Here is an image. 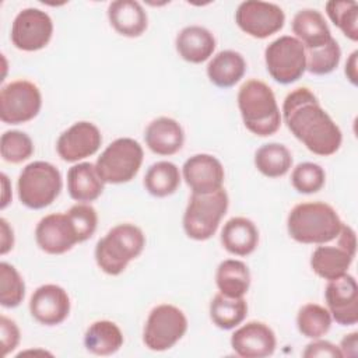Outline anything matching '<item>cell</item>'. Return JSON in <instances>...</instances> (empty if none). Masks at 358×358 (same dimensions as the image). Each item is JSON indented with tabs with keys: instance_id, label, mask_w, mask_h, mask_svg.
Segmentation results:
<instances>
[{
	"instance_id": "obj_1",
	"label": "cell",
	"mask_w": 358,
	"mask_h": 358,
	"mask_svg": "<svg viewBox=\"0 0 358 358\" xmlns=\"http://www.w3.org/2000/svg\"><path fill=\"white\" fill-rule=\"evenodd\" d=\"M281 117L310 152L329 157L338 151L343 141L341 130L309 88L299 87L285 96Z\"/></svg>"
},
{
	"instance_id": "obj_2",
	"label": "cell",
	"mask_w": 358,
	"mask_h": 358,
	"mask_svg": "<svg viewBox=\"0 0 358 358\" xmlns=\"http://www.w3.org/2000/svg\"><path fill=\"white\" fill-rule=\"evenodd\" d=\"M343 224L336 210L322 201L299 203L287 218L288 234L299 243H329L337 238Z\"/></svg>"
},
{
	"instance_id": "obj_3",
	"label": "cell",
	"mask_w": 358,
	"mask_h": 358,
	"mask_svg": "<svg viewBox=\"0 0 358 358\" xmlns=\"http://www.w3.org/2000/svg\"><path fill=\"white\" fill-rule=\"evenodd\" d=\"M238 108L245 127L256 136H271L281 126L275 95L264 81H245L238 91Z\"/></svg>"
},
{
	"instance_id": "obj_4",
	"label": "cell",
	"mask_w": 358,
	"mask_h": 358,
	"mask_svg": "<svg viewBox=\"0 0 358 358\" xmlns=\"http://www.w3.org/2000/svg\"><path fill=\"white\" fill-rule=\"evenodd\" d=\"M144 246L145 236L137 225L119 224L96 242L95 262L108 275H119L131 260L141 255Z\"/></svg>"
},
{
	"instance_id": "obj_5",
	"label": "cell",
	"mask_w": 358,
	"mask_h": 358,
	"mask_svg": "<svg viewBox=\"0 0 358 358\" xmlns=\"http://www.w3.org/2000/svg\"><path fill=\"white\" fill-rule=\"evenodd\" d=\"M20 201L32 210L50 206L62 190L59 169L46 161H34L20 173L17 182Z\"/></svg>"
},
{
	"instance_id": "obj_6",
	"label": "cell",
	"mask_w": 358,
	"mask_h": 358,
	"mask_svg": "<svg viewBox=\"0 0 358 358\" xmlns=\"http://www.w3.org/2000/svg\"><path fill=\"white\" fill-rule=\"evenodd\" d=\"M228 194L221 187L217 192L192 193L183 214V229L190 239L207 241L218 229L228 210Z\"/></svg>"
},
{
	"instance_id": "obj_7",
	"label": "cell",
	"mask_w": 358,
	"mask_h": 358,
	"mask_svg": "<svg viewBox=\"0 0 358 358\" xmlns=\"http://www.w3.org/2000/svg\"><path fill=\"white\" fill-rule=\"evenodd\" d=\"M144 158L143 147L130 137L112 141L98 157L95 169L103 183H127L140 171Z\"/></svg>"
},
{
	"instance_id": "obj_8",
	"label": "cell",
	"mask_w": 358,
	"mask_h": 358,
	"mask_svg": "<svg viewBox=\"0 0 358 358\" xmlns=\"http://www.w3.org/2000/svg\"><path fill=\"white\" fill-rule=\"evenodd\" d=\"M187 319L175 305L161 303L151 309L143 330V343L151 351L172 348L186 333Z\"/></svg>"
},
{
	"instance_id": "obj_9",
	"label": "cell",
	"mask_w": 358,
	"mask_h": 358,
	"mask_svg": "<svg viewBox=\"0 0 358 358\" xmlns=\"http://www.w3.org/2000/svg\"><path fill=\"white\" fill-rule=\"evenodd\" d=\"M264 62L271 78L284 85L298 81L306 71L305 48L289 35L280 36L267 45Z\"/></svg>"
},
{
	"instance_id": "obj_10",
	"label": "cell",
	"mask_w": 358,
	"mask_h": 358,
	"mask_svg": "<svg viewBox=\"0 0 358 358\" xmlns=\"http://www.w3.org/2000/svg\"><path fill=\"white\" fill-rule=\"evenodd\" d=\"M357 253L355 231L343 224L337 235V245H320L310 256L312 270L323 280H336L347 274Z\"/></svg>"
},
{
	"instance_id": "obj_11",
	"label": "cell",
	"mask_w": 358,
	"mask_h": 358,
	"mask_svg": "<svg viewBox=\"0 0 358 358\" xmlns=\"http://www.w3.org/2000/svg\"><path fill=\"white\" fill-rule=\"evenodd\" d=\"M41 106V91L28 80L11 81L0 91V119L7 124L32 120L39 113Z\"/></svg>"
},
{
	"instance_id": "obj_12",
	"label": "cell",
	"mask_w": 358,
	"mask_h": 358,
	"mask_svg": "<svg viewBox=\"0 0 358 358\" xmlns=\"http://www.w3.org/2000/svg\"><path fill=\"white\" fill-rule=\"evenodd\" d=\"M235 22L249 36L264 39L282 29L285 14L282 8L274 3L246 0L238 6Z\"/></svg>"
},
{
	"instance_id": "obj_13",
	"label": "cell",
	"mask_w": 358,
	"mask_h": 358,
	"mask_svg": "<svg viewBox=\"0 0 358 358\" xmlns=\"http://www.w3.org/2000/svg\"><path fill=\"white\" fill-rule=\"evenodd\" d=\"M53 21L48 13L39 8L21 10L11 25V42L24 52H36L43 49L52 39Z\"/></svg>"
},
{
	"instance_id": "obj_14",
	"label": "cell",
	"mask_w": 358,
	"mask_h": 358,
	"mask_svg": "<svg viewBox=\"0 0 358 358\" xmlns=\"http://www.w3.org/2000/svg\"><path fill=\"white\" fill-rule=\"evenodd\" d=\"M36 245L49 255H63L81 243L77 228L67 213H53L41 218L35 228Z\"/></svg>"
},
{
	"instance_id": "obj_15",
	"label": "cell",
	"mask_w": 358,
	"mask_h": 358,
	"mask_svg": "<svg viewBox=\"0 0 358 358\" xmlns=\"http://www.w3.org/2000/svg\"><path fill=\"white\" fill-rule=\"evenodd\" d=\"M102 144L99 129L87 120L77 122L63 131L56 143L59 157L66 162H78L94 155Z\"/></svg>"
},
{
	"instance_id": "obj_16",
	"label": "cell",
	"mask_w": 358,
	"mask_h": 358,
	"mask_svg": "<svg viewBox=\"0 0 358 358\" xmlns=\"http://www.w3.org/2000/svg\"><path fill=\"white\" fill-rule=\"evenodd\" d=\"M324 299L336 323L351 326L358 322V285L351 274L330 280L324 289Z\"/></svg>"
},
{
	"instance_id": "obj_17",
	"label": "cell",
	"mask_w": 358,
	"mask_h": 358,
	"mask_svg": "<svg viewBox=\"0 0 358 358\" xmlns=\"http://www.w3.org/2000/svg\"><path fill=\"white\" fill-rule=\"evenodd\" d=\"M29 312L31 316L41 324H60L70 313V296L60 285H41L31 295Z\"/></svg>"
},
{
	"instance_id": "obj_18",
	"label": "cell",
	"mask_w": 358,
	"mask_h": 358,
	"mask_svg": "<svg viewBox=\"0 0 358 358\" xmlns=\"http://www.w3.org/2000/svg\"><path fill=\"white\" fill-rule=\"evenodd\" d=\"M182 175L192 193L207 194L217 192L224 185V166L214 155L194 154L182 166Z\"/></svg>"
},
{
	"instance_id": "obj_19",
	"label": "cell",
	"mask_w": 358,
	"mask_h": 358,
	"mask_svg": "<svg viewBox=\"0 0 358 358\" xmlns=\"http://www.w3.org/2000/svg\"><path fill=\"white\" fill-rule=\"evenodd\" d=\"M277 345L274 331L263 322L252 320L241 326L231 336V347L242 358H264L274 352Z\"/></svg>"
},
{
	"instance_id": "obj_20",
	"label": "cell",
	"mask_w": 358,
	"mask_h": 358,
	"mask_svg": "<svg viewBox=\"0 0 358 358\" xmlns=\"http://www.w3.org/2000/svg\"><path fill=\"white\" fill-rule=\"evenodd\" d=\"M144 140L147 147L158 155L176 154L185 141L182 126L172 117L161 116L154 119L145 129Z\"/></svg>"
},
{
	"instance_id": "obj_21",
	"label": "cell",
	"mask_w": 358,
	"mask_h": 358,
	"mask_svg": "<svg viewBox=\"0 0 358 358\" xmlns=\"http://www.w3.org/2000/svg\"><path fill=\"white\" fill-rule=\"evenodd\" d=\"M108 18L113 29L127 38L140 36L148 25L145 10L134 0H115L108 7Z\"/></svg>"
},
{
	"instance_id": "obj_22",
	"label": "cell",
	"mask_w": 358,
	"mask_h": 358,
	"mask_svg": "<svg viewBox=\"0 0 358 358\" xmlns=\"http://www.w3.org/2000/svg\"><path fill=\"white\" fill-rule=\"evenodd\" d=\"M179 56L193 64H200L210 59L215 50V38L204 27H185L175 41Z\"/></svg>"
},
{
	"instance_id": "obj_23",
	"label": "cell",
	"mask_w": 358,
	"mask_h": 358,
	"mask_svg": "<svg viewBox=\"0 0 358 358\" xmlns=\"http://www.w3.org/2000/svg\"><path fill=\"white\" fill-rule=\"evenodd\" d=\"M221 243L231 255L248 256L257 248V227L249 218L234 217L224 224L221 231Z\"/></svg>"
},
{
	"instance_id": "obj_24",
	"label": "cell",
	"mask_w": 358,
	"mask_h": 358,
	"mask_svg": "<svg viewBox=\"0 0 358 358\" xmlns=\"http://www.w3.org/2000/svg\"><path fill=\"white\" fill-rule=\"evenodd\" d=\"M292 32L305 49L320 48L333 38L323 14L313 8L299 10L294 15Z\"/></svg>"
},
{
	"instance_id": "obj_25",
	"label": "cell",
	"mask_w": 358,
	"mask_h": 358,
	"mask_svg": "<svg viewBox=\"0 0 358 358\" xmlns=\"http://www.w3.org/2000/svg\"><path fill=\"white\" fill-rule=\"evenodd\" d=\"M103 180L99 178L95 164L78 162L67 172V190L73 200L90 203L103 192Z\"/></svg>"
},
{
	"instance_id": "obj_26",
	"label": "cell",
	"mask_w": 358,
	"mask_h": 358,
	"mask_svg": "<svg viewBox=\"0 0 358 358\" xmlns=\"http://www.w3.org/2000/svg\"><path fill=\"white\" fill-rule=\"evenodd\" d=\"M246 62L239 52H218L207 64V76L218 88H231L245 76Z\"/></svg>"
},
{
	"instance_id": "obj_27",
	"label": "cell",
	"mask_w": 358,
	"mask_h": 358,
	"mask_svg": "<svg viewBox=\"0 0 358 358\" xmlns=\"http://www.w3.org/2000/svg\"><path fill=\"white\" fill-rule=\"evenodd\" d=\"M123 333L119 326L110 320H96L84 334L87 351L95 355H112L123 345Z\"/></svg>"
},
{
	"instance_id": "obj_28",
	"label": "cell",
	"mask_w": 358,
	"mask_h": 358,
	"mask_svg": "<svg viewBox=\"0 0 358 358\" xmlns=\"http://www.w3.org/2000/svg\"><path fill=\"white\" fill-rule=\"evenodd\" d=\"M215 284L222 295L231 298H243L250 287V273L248 266L235 259L221 262L217 267Z\"/></svg>"
},
{
	"instance_id": "obj_29",
	"label": "cell",
	"mask_w": 358,
	"mask_h": 358,
	"mask_svg": "<svg viewBox=\"0 0 358 358\" xmlns=\"http://www.w3.org/2000/svg\"><path fill=\"white\" fill-rule=\"evenodd\" d=\"M180 185L179 168L169 161L152 164L144 176V187L154 197H166L173 194Z\"/></svg>"
},
{
	"instance_id": "obj_30",
	"label": "cell",
	"mask_w": 358,
	"mask_h": 358,
	"mask_svg": "<svg viewBox=\"0 0 358 358\" xmlns=\"http://www.w3.org/2000/svg\"><path fill=\"white\" fill-rule=\"evenodd\" d=\"M255 165L267 178H281L291 169L292 155L284 144L268 143L256 151Z\"/></svg>"
},
{
	"instance_id": "obj_31",
	"label": "cell",
	"mask_w": 358,
	"mask_h": 358,
	"mask_svg": "<svg viewBox=\"0 0 358 358\" xmlns=\"http://www.w3.org/2000/svg\"><path fill=\"white\" fill-rule=\"evenodd\" d=\"M246 315L248 303L243 298H231L220 292L210 303V317L213 323L222 330L236 327L245 320Z\"/></svg>"
},
{
	"instance_id": "obj_32",
	"label": "cell",
	"mask_w": 358,
	"mask_h": 358,
	"mask_svg": "<svg viewBox=\"0 0 358 358\" xmlns=\"http://www.w3.org/2000/svg\"><path fill=\"white\" fill-rule=\"evenodd\" d=\"M296 326L302 336L313 340L320 338L330 330L331 315L322 305L306 303L298 310Z\"/></svg>"
},
{
	"instance_id": "obj_33",
	"label": "cell",
	"mask_w": 358,
	"mask_h": 358,
	"mask_svg": "<svg viewBox=\"0 0 358 358\" xmlns=\"http://www.w3.org/2000/svg\"><path fill=\"white\" fill-rule=\"evenodd\" d=\"M326 14L331 22L352 42L358 41V4L352 0H330Z\"/></svg>"
},
{
	"instance_id": "obj_34",
	"label": "cell",
	"mask_w": 358,
	"mask_h": 358,
	"mask_svg": "<svg viewBox=\"0 0 358 358\" xmlns=\"http://www.w3.org/2000/svg\"><path fill=\"white\" fill-rule=\"evenodd\" d=\"M306 70L315 76H324L337 69L341 57L338 42L331 38L326 45L315 49H305Z\"/></svg>"
},
{
	"instance_id": "obj_35",
	"label": "cell",
	"mask_w": 358,
	"mask_h": 358,
	"mask_svg": "<svg viewBox=\"0 0 358 358\" xmlns=\"http://www.w3.org/2000/svg\"><path fill=\"white\" fill-rule=\"evenodd\" d=\"M25 296V282L17 268L6 262L0 263V303L4 308L18 306Z\"/></svg>"
},
{
	"instance_id": "obj_36",
	"label": "cell",
	"mask_w": 358,
	"mask_h": 358,
	"mask_svg": "<svg viewBox=\"0 0 358 358\" xmlns=\"http://www.w3.org/2000/svg\"><path fill=\"white\" fill-rule=\"evenodd\" d=\"M0 152L4 161L10 164H20L34 154V143L27 133L8 130L1 134Z\"/></svg>"
},
{
	"instance_id": "obj_37",
	"label": "cell",
	"mask_w": 358,
	"mask_h": 358,
	"mask_svg": "<svg viewBox=\"0 0 358 358\" xmlns=\"http://www.w3.org/2000/svg\"><path fill=\"white\" fill-rule=\"evenodd\" d=\"M326 182L324 169L315 162L298 164L291 173V183L294 189L303 194L319 192Z\"/></svg>"
},
{
	"instance_id": "obj_38",
	"label": "cell",
	"mask_w": 358,
	"mask_h": 358,
	"mask_svg": "<svg viewBox=\"0 0 358 358\" xmlns=\"http://www.w3.org/2000/svg\"><path fill=\"white\" fill-rule=\"evenodd\" d=\"M67 214L73 220L81 242L90 239L94 235L98 225V214L91 204L77 203L69 208Z\"/></svg>"
},
{
	"instance_id": "obj_39",
	"label": "cell",
	"mask_w": 358,
	"mask_h": 358,
	"mask_svg": "<svg viewBox=\"0 0 358 358\" xmlns=\"http://www.w3.org/2000/svg\"><path fill=\"white\" fill-rule=\"evenodd\" d=\"M0 340L4 357L14 351L20 343V329L17 323L4 315L0 316Z\"/></svg>"
},
{
	"instance_id": "obj_40",
	"label": "cell",
	"mask_w": 358,
	"mask_h": 358,
	"mask_svg": "<svg viewBox=\"0 0 358 358\" xmlns=\"http://www.w3.org/2000/svg\"><path fill=\"white\" fill-rule=\"evenodd\" d=\"M302 355L305 358H313V357H329V358H341V351L337 345H334L333 343L327 341V340H320V338H315V341L309 343Z\"/></svg>"
},
{
	"instance_id": "obj_41",
	"label": "cell",
	"mask_w": 358,
	"mask_h": 358,
	"mask_svg": "<svg viewBox=\"0 0 358 358\" xmlns=\"http://www.w3.org/2000/svg\"><path fill=\"white\" fill-rule=\"evenodd\" d=\"M340 351L343 357H357L358 354V333L352 331L345 334L340 343Z\"/></svg>"
},
{
	"instance_id": "obj_42",
	"label": "cell",
	"mask_w": 358,
	"mask_h": 358,
	"mask_svg": "<svg viewBox=\"0 0 358 358\" xmlns=\"http://www.w3.org/2000/svg\"><path fill=\"white\" fill-rule=\"evenodd\" d=\"M0 227H1V246H0V253L1 255H6L10 249H13V245H14V235H13V228H10L8 222L1 218L0 220Z\"/></svg>"
},
{
	"instance_id": "obj_43",
	"label": "cell",
	"mask_w": 358,
	"mask_h": 358,
	"mask_svg": "<svg viewBox=\"0 0 358 358\" xmlns=\"http://www.w3.org/2000/svg\"><path fill=\"white\" fill-rule=\"evenodd\" d=\"M357 59H358V50H354L347 63H345V76L348 78V81L352 84V85H357L358 84V70H357Z\"/></svg>"
},
{
	"instance_id": "obj_44",
	"label": "cell",
	"mask_w": 358,
	"mask_h": 358,
	"mask_svg": "<svg viewBox=\"0 0 358 358\" xmlns=\"http://www.w3.org/2000/svg\"><path fill=\"white\" fill-rule=\"evenodd\" d=\"M1 185H3V197H1V208H6V206L10 203V196H7L8 193V179L4 173H1Z\"/></svg>"
}]
</instances>
